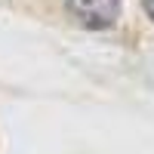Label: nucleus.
<instances>
[{
    "label": "nucleus",
    "instance_id": "1",
    "mask_svg": "<svg viewBox=\"0 0 154 154\" xmlns=\"http://www.w3.org/2000/svg\"><path fill=\"white\" fill-rule=\"evenodd\" d=\"M68 16L89 31H105L120 19L123 0H65Z\"/></svg>",
    "mask_w": 154,
    "mask_h": 154
},
{
    "label": "nucleus",
    "instance_id": "2",
    "mask_svg": "<svg viewBox=\"0 0 154 154\" xmlns=\"http://www.w3.org/2000/svg\"><path fill=\"white\" fill-rule=\"evenodd\" d=\"M142 3H145V12H148V19L154 22V0H142Z\"/></svg>",
    "mask_w": 154,
    "mask_h": 154
}]
</instances>
